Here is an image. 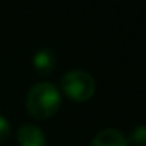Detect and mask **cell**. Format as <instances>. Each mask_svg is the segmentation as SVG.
Instances as JSON below:
<instances>
[{"label": "cell", "mask_w": 146, "mask_h": 146, "mask_svg": "<svg viewBox=\"0 0 146 146\" xmlns=\"http://www.w3.org/2000/svg\"><path fill=\"white\" fill-rule=\"evenodd\" d=\"M10 135H11V126H10V123H8L7 118L0 116V143L7 141V140L10 138Z\"/></svg>", "instance_id": "7"}, {"label": "cell", "mask_w": 146, "mask_h": 146, "mask_svg": "<svg viewBox=\"0 0 146 146\" xmlns=\"http://www.w3.org/2000/svg\"><path fill=\"white\" fill-rule=\"evenodd\" d=\"M127 143L132 146H146V124H138L133 127Z\"/></svg>", "instance_id": "6"}, {"label": "cell", "mask_w": 146, "mask_h": 146, "mask_svg": "<svg viewBox=\"0 0 146 146\" xmlns=\"http://www.w3.org/2000/svg\"><path fill=\"white\" fill-rule=\"evenodd\" d=\"M61 105V94L54 83H35L27 93L25 107L30 116L36 119H47L54 116Z\"/></svg>", "instance_id": "1"}, {"label": "cell", "mask_w": 146, "mask_h": 146, "mask_svg": "<svg viewBox=\"0 0 146 146\" xmlns=\"http://www.w3.org/2000/svg\"><path fill=\"white\" fill-rule=\"evenodd\" d=\"M61 90L74 102H86L94 96L96 82L85 71H69L61 79Z\"/></svg>", "instance_id": "2"}, {"label": "cell", "mask_w": 146, "mask_h": 146, "mask_svg": "<svg viewBox=\"0 0 146 146\" xmlns=\"http://www.w3.org/2000/svg\"><path fill=\"white\" fill-rule=\"evenodd\" d=\"M127 138L116 129H104L94 135L90 146H127Z\"/></svg>", "instance_id": "4"}, {"label": "cell", "mask_w": 146, "mask_h": 146, "mask_svg": "<svg viewBox=\"0 0 146 146\" xmlns=\"http://www.w3.org/2000/svg\"><path fill=\"white\" fill-rule=\"evenodd\" d=\"M19 146H46V135L35 124H22L17 129Z\"/></svg>", "instance_id": "3"}, {"label": "cell", "mask_w": 146, "mask_h": 146, "mask_svg": "<svg viewBox=\"0 0 146 146\" xmlns=\"http://www.w3.org/2000/svg\"><path fill=\"white\" fill-rule=\"evenodd\" d=\"M55 64H57L55 54H54V50H50L47 47L39 49L35 54V57H33V66H35L36 72L42 74V76L50 74L55 69Z\"/></svg>", "instance_id": "5"}]
</instances>
